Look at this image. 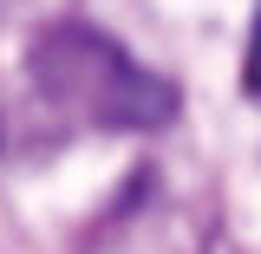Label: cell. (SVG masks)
<instances>
[{
  "mask_svg": "<svg viewBox=\"0 0 261 254\" xmlns=\"http://www.w3.org/2000/svg\"><path fill=\"white\" fill-rule=\"evenodd\" d=\"M27 78L39 85V98H53L59 111L98 130H163L176 118V85L144 72L111 33L85 26V20H59V26L33 33Z\"/></svg>",
  "mask_w": 261,
  "mask_h": 254,
  "instance_id": "1",
  "label": "cell"
},
{
  "mask_svg": "<svg viewBox=\"0 0 261 254\" xmlns=\"http://www.w3.org/2000/svg\"><path fill=\"white\" fill-rule=\"evenodd\" d=\"M242 85L261 98V13H255V33H248V59H242Z\"/></svg>",
  "mask_w": 261,
  "mask_h": 254,
  "instance_id": "2",
  "label": "cell"
}]
</instances>
